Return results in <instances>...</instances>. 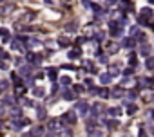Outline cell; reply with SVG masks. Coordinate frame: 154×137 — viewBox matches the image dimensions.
<instances>
[{"mask_svg": "<svg viewBox=\"0 0 154 137\" xmlns=\"http://www.w3.org/2000/svg\"><path fill=\"white\" fill-rule=\"evenodd\" d=\"M134 45H136L134 38H123V42H122V47H125V49H130V47H134Z\"/></svg>", "mask_w": 154, "mask_h": 137, "instance_id": "cell-17", "label": "cell"}, {"mask_svg": "<svg viewBox=\"0 0 154 137\" xmlns=\"http://www.w3.org/2000/svg\"><path fill=\"white\" fill-rule=\"evenodd\" d=\"M152 49H150V45H147V43H141V47H140V54L143 56V58H149V52H150Z\"/></svg>", "mask_w": 154, "mask_h": 137, "instance_id": "cell-18", "label": "cell"}, {"mask_svg": "<svg viewBox=\"0 0 154 137\" xmlns=\"http://www.w3.org/2000/svg\"><path fill=\"white\" fill-rule=\"evenodd\" d=\"M140 83L143 88H152L154 87V79L152 78H140Z\"/></svg>", "mask_w": 154, "mask_h": 137, "instance_id": "cell-13", "label": "cell"}, {"mask_svg": "<svg viewBox=\"0 0 154 137\" xmlns=\"http://www.w3.org/2000/svg\"><path fill=\"white\" fill-rule=\"evenodd\" d=\"M116 2H118V0H107V4H111V6H114Z\"/></svg>", "mask_w": 154, "mask_h": 137, "instance_id": "cell-48", "label": "cell"}, {"mask_svg": "<svg viewBox=\"0 0 154 137\" xmlns=\"http://www.w3.org/2000/svg\"><path fill=\"white\" fill-rule=\"evenodd\" d=\"M102 110H105V106H103L102 103H94V105L91 106V112H93V116H100V114H103Z\"/></svg>", "mask_w": 154, "mask_h": 137, "instance_id": "cell-12", "label": "cell"}, {"mask_svg": "<svg viewBox=\"0 0 154 137\" xmlns=\"http://www.w3.org/2000/svg\"><path fill=\"white\" fill-rule=\"evenodd\" d=\"M96 94L102 99H107V98H111V90H109L107 87H102V88H96Z\"/></svg>", "mask_w": 154, "mask_h": 137, "instance_id": "cell-11", "label": "cell"}, {"mask_svg": "<svg viewBox=\"0 0 154 137\" xmlns=\"http://www.w3.org/2000/svg\"><path fill=\"white\" fill-rule=\"evenodd\" d=\"M134 40H136V42H140V43H145V42H147V34H145V33H141V31H138V33H136V36H134Z\"/></svg>", "mask_w": 154, "mask_h": 137, "instance_id": "cell-22", "label": "cell"}, {"mask_svg": "<svg viewBox=\"0 0 154 137\" xmlns=\"http://www.w3.org/2000/svg\"><path fill=\"white\" fill-rule=\"evenodd\" d=\"M149 4H154V0H149Z\"/></svg>", "mask_w": 154, "mask_h": 137, "instance_id": "cell-50", "label": "cell"}, {"mask_svg": "<svg viewBox=\"0 0 154 137\" xmlns=\"http://www.w3.org/2000/svg\"><path fill=\"white\" fill-rule=\"evenodd\" d=\"M123 31V26L120 24L118 20H111L109 22V33H111V36H120Z\"/></svg>", "mask_w": 154, "mask_h": 137, "instance_id": "cell-4", "label": "cell"}, {"mask_svg": "<svg viewBox=\"0 0 154 137\" xmlns=\"http://www.w3.org/2000/svg\"><path fill=\"white\" fill-rule=\"evenodd\" d=\"M33 94H35L36 98H42V96L46 94V92H43V88H42V87H38V88L35 87V88H33Z\"/></svg>", "mask_w": 154, "mask_h": 137, "instance_id": "cell-32", "label": "cell"}, {"mask_svg": "<svg viewBox=\"0 0 154 137\" xmlns=\"http://www.w3.org/2000/svg\"><path fill=\"white\" fill-rule=\"evenodd\" d=\"M89 137H103V132H102V130L91 128V130H89Z\"/></svg>", "mask_w": 154, "mask_h": 137, "instance_id": "cell-29", "label": "cell"}, {"mask_svg": "<svg viewBox=\"0 0 154 137\" xmlns=\"http://www.w3.org/2000/svg\"><path fill=\"white\" fill-rule=\"evenodd\" d=\"M20 103H22V105H26V106H33V101H29V99H24V98H20Z\"/></svg>", "mask_w": 154, "mask_h": 137, "instance_id": "cell-41", "label": "cell"}, {"mask_svg": "<svg viewBox=\"0 0 154 137\" xmlns=\"http://www.w3.org/2000/svg\"><path fill=\"white\" fill-rule=\"evenodd\" d=\"M129 63H130V67H134V65L138 63V56H136V52H130V54H129Z\"/></svg>", "mask_w": 154, "mask_h": 137, "instance_id": "cell-28", "label": "cell"}, {"mask_svg": "<svg viewBox=\"0 0 154 137\" xmlns=\"http://www.w3.org/2000/svg\"><path fill=\"white\" fill-rule=\"evenodd\" d=\"M111 79H113V76L109 74V72H107V74H102V76H100V81H102L103 85H109V83H111Z\"/></svg>", "mask_w": 154, "mask_h": 137, "instance_id": "cell-25", "label": "cell"}, {"mask_svg": "<svg viewBox=\"0 0 154 137\" xmlns=\"http://www.w3.org/2000/svg\"><path fill=\"white\" fill-rule=\"evenodd\" d=\"M26 60L31 61V63H36V65H38V63L42 61V56L36 54V52H33V51H27V52H26Z\"/></svg>", "mask_w": 154, "mask_h": 137, "instance_id": "cell-7", "label": "cell"}, {"mask_svg": "<svg viewBox=\"0 0 154 137\" xmlns=\"http://www.w3.org/2000/svg\"><path fill=\"white\" fill-rule=\"evenodd\" d=\"M2 103H4V106H7V105H9V106H13V103H15V99H13V98L9 96V98H4V101H2Z\"/></svg>", "mask_w": 154, "mask_h": 137, "instance_id": "cell-37", "label": "cell"}, {"mask_svg": "<svg viewBox=\"0 0 154 137\" xmlns=\"http://www.w3.org/2000/svg\"><path fill=\"white\" fill-rule=\"evenodd\" d=\"M65 31H76V26H74V24H71L69 27H65Z\"/></svg>", "mask_w": 154, "mask_h": 137, "instance_id": "cell-44", "label": "cell"}, {"mask_svg": "<svg viewBox=\"0 0 154 137\" xmlns=\"http://www.w3.org/2000/svg\"><path fill=\"white\" fill-rule=\"evenodd\" d=\"M62 98H63L65 101H74V99H76V92H73V90H63Z\"/></svg>", "mask_w": 154, "mask_h": 137, "instance_id": "cell-14", "label": "cell"}, {"mask_svg": "<svg viewBox=\"0 0 154 137\" xmlns=\"http://www.w3.org/2000/svg\"><path fill=\"white\" fill-rule=\"evenodd\" d=\"M55 135H56V137H73V130L67 128V126H62L60 130L55 132Z\"/></svg>", "mask_w": 154, "mask_h": 137, "instance_id": "cell-9", "label": "cell"}, {"mask_svg": "<svg viewBox=\"0 0 154 137\" xmlns=\"http://www.w3.org/2000/svg\"><path fill=\"white\" fill-rule=\"evenodd\" d=\"M111 98H114V99H122V98H125V88H123L122 85L113 87V88H111Z\"/></svg>", "mask_w": 154, "mask_h": 137, "instance_id": "cell-5", "label": "cell"}, {"mask_svg": "<svg viewBox=\"0 0 154 137\" xmlns=\"http://www.w3.org/2000/svg\"><path fill=\"white\" fill-rule=\"evenodd\" d=\"M22 137H33V133L31 132H26V133H22Z\"/></svg>", "mask_w": 154, "mask_h": 137, "instance_id": "cell-47", "label": "cell"}, {"mask_svg": "<svg viewBox=\"0 0 154 137\" xmlns=\"http://www.w3.org/2000/svg\"><path fill=\"white\" fill-rule=\"evenodd\" d=\"M74 92H83V87H80V85H76V87H74Z\"/></svg>", "mask_w": 154, "mask_h": 137, "instance_id": "cell-45", "label": "cell"}, {"mask_svg": "<svg viewBox=\"0 0 154 137\" xmlns=\"http://www.w3.org/2000/svg\"><path fill=\"white\" fill-rule=\"evenodd\" d=\"M109 74H111V76H118V74H120L118 67H111V68H109Z\"/></svg>", "mask_w": 154, "mask_h": 137, "instance_id": "cell-38", "label": "cell"}, {"mask_svg": "<svg viewBox=\"0 0 154 137\" xmlns=\"http://www.w3.org/2000/svg\"><path fill=\"white\" fill-rule=\"evenodd\" d=\"M105 125L111 128V130H114V128H118L120 126V123H118V119H109V121H105Z\"/></svg>", "mask_w": 154, "mask_h": 137, "instance_id": "cell-26", "label": "cell"}, {"mask_svg": "<svg viewBox=\"0 0 154 137\" xmlns=\"http://www.w3.org/2000/svg\"><path fill=\"white\" fill-rule=\"evenodd\" d=\"M31 133H33V137H43V135H46V128H43V126H35L31 130Z\"/></svg>", "mask_w": 154, "mask_h": 137, "instance_id": "cell-15", "label": "cell"}, {"mask_svg": "<svg viewBox=\"0 0 154 137\" xmlns=\"http://www.w3.org/2000/svg\"><path fill=\"white\" fill-rule=\"evenodd\" d=\"M35 16H36V13H33V11H31V13H26L24 16H22V22H27V20H33Z\"/></svg>", "mask_w": 154, "mask_h": 137, "instance_id": "cell-34", "label": "cell"}, {"mask_svg": "<svg viewBox=\"0 0 154 137\" xmlns=\"http://www.w3.org/2000/svg\"><path fill=\"white\" fill-rule=\"evenodd\" d=\"M2 9H4V13H11L15 9V6L13 4H2Z\"/></svg>", "mask_w": 154, "mask_h": 137, "instance_id": "cell-36", "label": "cell"}, {"mask_svg": "<svg viewBox=\"0 0 154 137\" xmlns=\"http://www.w3.org/2000/svg\"><path fill=\"white\" fill-rule=\"evenodd\" d=\"M62 126H65V125L62 123V119H51V121H49V126H47V128H49L51 132H56V130H60Z\"/></svg>", "mask_w": 154, "mask_h": 137, "instance_id": "cell-10", "label": "cell"}, {"mask_svg": "<svg viewBox=\"0 0 154 137\" xmlns=\"http://www.w3.org/2000/svg\"><path fill=\"white\" fill-rule=\"evenodd\" d=\"M60 83H62L63 87H69V85H71V78H67V76H63V78H60Z\"/></svg>", "mask_w": 154, "mask_h": 137, "instance_id": "cell-35", "label": "cell"}, {"mask_svg": "<svg viewBox=\"0 0 154 137\" xmlns=\"http://www.w3.org/2000/svg\"><path fill=\"white\" fill-rule=\"evenodd\" d=\"M31 125V121L27 119V117H16V119H11V123H9V126H11V130H15V132H18V130H24L26 126H29Z\"/></svg>", "mask_w": 154, "mask_h": 137, "instance_id": "cell-2", "label": "cell"}, {"mask_svg": "<svg viewBox=\"0 0 154 137\" xmlns=\"http://www.w3.org/2000/svg\"><path fill=\"white\" fill-rule=\"evenodd\" d=\"M0 68H2V71H6V68H7V65H6V61H0Z\"/></svg>", "mask_w": 154, "mask_h": 137, "instance_id": "cell-46", "label": "cell"}, {"mask_svg": "<svg viewBox=\"0 0 154 137\" xmlns=\"http://www.w3.org/2000/svg\"><path fill=\"white\" fill-rule=\"evenodd\" d=\"M152 16H154V11H152L150 7H143V9H140V15H138V24H141V26H149Z\"/></svg>", "mask_w": 154, "mask_h": 137, "instance_id": "cell-1", "label": "cell"}, {"mask_svg": "<svg viewBox=\"0 0 154 137\" xmlns=\"http://www.w3.org/2000/svg\"><path fill=\"white\" fill-rule=\"evenodd\" d=\"M62 123L65 125V126H74L76 125V121H78V117H76V112L74 110H67L65 114H62Z\"/></svg>", "mask_w": 154, "mask_h": 137, "instance_id": "cell-3", "label": "cell"}, {"mask_svg": "<svg viewBox=\"0 0 154 137\" xmlns=\"http://www.w3.org/2000/svg\"><path fill=\"white\" fill-rule=\"evenodd\" d=\"M9 116H11V119L22 117V110H20V108H11V110H9Z\"/></svg>", "mask_w": 154, "mask_h": 137, "instance_id": "cell-21", "label": "cell"}, {"mask_svg": "<svg viewBox=\"0 0 154 137\" xmlns=\"http://www.w3.org/2000/svg\"><path fill=\"white\" fill-rule=\"evenodd\" d=\"M127 98H129V99H127L129 103H130V101H134V99L138 98V92H136V90H130V92L127 94Z\"/></svg>", "mask_w": 154, "mask_h": 137, "instance_id": "cell-33", "label": "cell"}, {"mask_svg": "<svg viewBox=\"0 0 154 137\" xmlns=\"http://www.w3.org/2000/svg\"><path fill=\"white\" fill-rule=\"evenodd\" d=\"M89 110H91V106H89V103H87V101L78 103V114H80L82 117H85L87 114H89Z\"/></svg>", "mask_w": 154, "mask_h": 137, "instance_id": "cell-8", "label": "cell"}, {"mask_svg": "<svg viewBox=\"0 0 154 137\" xmlns=\"http://www.w3.org/2000/svg\"><path fill=\"white\" fill-rule=\"evenodd\" d=\"M145 65H147V68H154V58H147Z\"/></svg>", "mask_w": 154, "mask_h": 137, "instance_id": "cell-40", "label": "cell"}, {"mask_svg": "<svg viewBox=\"0 0 154 137\" xmlns=\"http://www.w3.org/2000/svg\"><path fill=\"white\" fill-rule=\"evenodd\" d=\"M133 72H134V71H133V67H127L125 71H123V74H125V76H130Z\"/></svg>", "mask_w": 154, "mask_h": 137, "instance_id": "cell-42", "label": "cell"}, {"mask_svg": "<svg viewBox=\"0 0 154 137\" xmlns=\"http://www.w3.org/2000/svg\"><path fill=\"white\" fill-rule=\"evenodd\" d=\"M58 45H60V47H69V45H71V40L65 38V36H62V38H58Z\"/></svg>", "mask_w": 154, "mask_h": 137, "instance_id": "cell-23", "label": "cell"}, {"mask_svg": "<svg viewBox=\"0 0 154 137\" xmlns=\"http://www.w3.org/2000/svg\"><path fill=\"white\" fill-rule=\"evenodd\" d=\"M9 88V81L7 79H0V92H6Z\"/></svg>", "mask_w": 154, "mask_h": 137, "instance_id": "cell-30", "label": "cell"}, {"mask_svg": "<svg viewBox=\"0 0 154 137\" xmlns=\"http://www.w3.org/2000/svg\"><path fill=\"white\" fill-rule=\"evenodd\" d=\"M6 116H7V114H6V108H4V106H0V119L6 117Z\"/></svg>", "mask_w": 154, "mask_h": 137, "instance_id": "cell-43", "label": "cell"}, {"mask_svg": "<svg viewBox=\"0 0 154 137\" xmlns=\"http://www.w3.org/2000/svg\"><path fill=\"white\" fill-rule=\"evenodd\" d=\"M67 58H69V60H76V58H80V51H78V49H74V51L67 52Z\"/></svg>", "mask_w": 154, "mask_h": 137, "instance_id": "cell-31", "label": "cell"}, {"mask_svg": "<svg viewBox=\"0 0 154 137\" xmlns=\"http://www.w3.org/2000/svg\"><path fill=\"white\" fill-rule=\"evenodd\" d=\"M47 76H49V79H51V81L55 83V81H56V78H58V71H56V68H53V67H51L49 71H47Z\"/></svg>", "mask_w": 154, "mask_h": 137, "instance_id": "cell-20", "label": "cell"}, {"mask_svg": "<svg viewBox=\"0 0 154 137\" xmlns=\"http://www.w3.org/2000/svg\"><path fill=\"white\" fill-rule=\"evenodd\" d=\"M120 114H122V108H118V106L107 110V116H111V117H120Z\"/></svg>", "mask_w": 154, "mask_h": 137, "instance_id": "cell-19", "label": "cell"}, {"mask_svg": "<svg viewBox=\"0 0 154 137\" xmlns=\"http://www.w3.org/2000/svg\"><path fill=\"white\" fill-rule=\"evenodd\" d=\"M0 52H2V49H0Z\"/></svg>", "mask_w": 154, "mask_h": 137, "instance_id": "cell-51", "label": "cell"}, {"mask_svg": "<svg viewBox=\"0 0 154 137\" xmlns=\"http://www.w3.org/2000/svg\"><path fill=\"white\" fill-rule=\"evenodd\" d=\"M136 112H138V106H136V105H133V103L127 105V114H129V116H134Z\"/></svg>", "mask_w": 154, "mask_h": 137, "instance_id": "cell-27", "label": "cell"}, {"mask_svg": "<svg viewBox=\"0 0 154 137\" xmlns=\"http://www.w3.org/2000/svg\"><path fill=\"white\" fill-rule=\"evenodd\" d=\"M93 85H94V83H93V79H91V78H87V79L83 81V87H87V88H93Z\"/></svg>", "mask_w": 154, "mask_h": 137, "instance_id": "cell-39", "label": "cell"}, {"mask_svg": "<svg viewBox=\"0 0 154 137\" xmlns=\"http://www.w3.org/2000/svg\"><path fill=\"white\" fill-rule=\"evenodd\" d=\"M4 31H6V29H0V36H2V34H4Z\"/></svg>", "mask_w": 154, "mask_h": 137, "instance_id": "cell-49", "label": "cell"}, {"mask_svg": "<svg viewBox=\"0 0 154 137\" xmlns=\"http://www.w3.org/2000/svg\"><path fill=\"white\" fill-rule=\"evenodd\" d=\"M36 117H38V121L46 119V117H47V112H46V108H38V110H36Z\"/></svg>", "mask_w": 154, "mask_h": 137, "instance_id": "cell-24", "label": "cell"}, {"mask_svg": "<svg viewBox=\"0 0 154 137\" xmlns=\"http://www.w3.org/2000/svg\"><path fill=\"white\" fill-rule=\"evenodd\" d=\"M120 49H122V45H120V43H114V42H111V43L107 45V51L111 52V54H116Z\"/></svg>", "mask_w": 154, "mask_h": 137, "instance_id": "cell-16", "label": "cell"}, {"mask_svg": "<svg viewBox=\"0 0 154 137\" xmlns=\"http://www.w3.org/2000/svg\"><path fill=\"white\" fill-rule=\"evenodd\" d=\"M35 74V68H33V65H24V67H20V76L22 78H31Z\"/></svg>", "mask_w": 154, "mask_h": 137, "instance_id": "cell-6", "label": "cell"}]
</instances>
